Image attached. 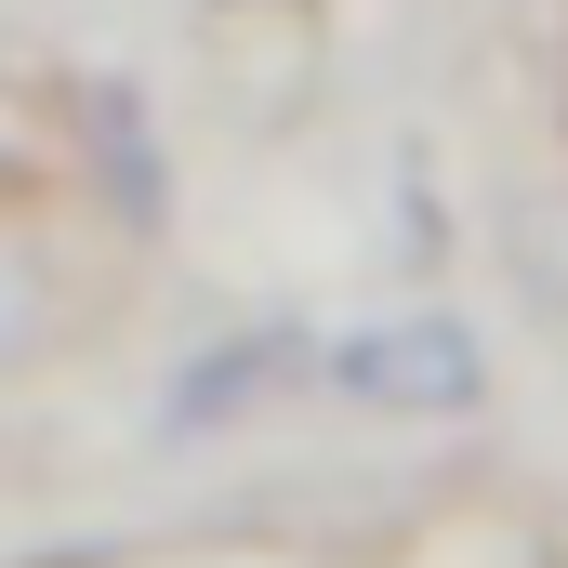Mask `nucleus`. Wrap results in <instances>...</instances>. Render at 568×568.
<instances>
[{"instance_id": "1", "label": "nucleus", "mask_w": 568, "mask_h": 568, "mask_svg": "<svg viewBox=\"0 0 568 568\" xmlns=\"http://www.w3.org/2000/svg\"><path fill=\"white\" fill-rule=\"evenodd\" d=\"M331 384L357 410H476L489 397V357H476L463 317H384V331L331 344Z\"/></svg>"}, {"instance_id": "2", "label": "nucleus", "mask_w": 568, "mask_h": 568, "mask_svg": "<svg viewBox=\"0 0 568 568\" xmlns=\"http://www.w3.org/2000/svg\"><path fill=\"white\" fill-rule=\"evenodd\" d=\"M67 317H80V291H67L53 225H40V212H0V371L53 357V344H67Z\"/></svg>"}]
</instances>
